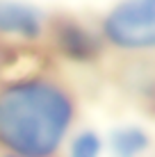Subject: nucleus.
<instances>
[{
  "label": "nucleus",
  "instance_id": "f257e3e1",
  "mask_svg": "<svg viewBox=\"0 0 155 157\" xmlns=\"http://www.w3.org/2000/svg\"><path fill=\"white\" fill-rule=\"evenodd\" d=\"M76 100L66 84L46 73L0 82V148L16 157H52L66 141Z\"/></svg>",
  "mask_w": 155,
  "mask_h": 157
},
{
  "label": "nucleus",
  "instance_id": "f03ea898",
  "mask_svg": "<svg viewBox=\"0 0 155 157\" xmlns=\"http://www.w3.org/2000/svg\"><path fill=\"white\" fill-rule=\"evenodd\" d=\"M100 39L121 52L155 50V0H119L100 21Z\"/></svg>",
  "mask_w": 155,
  "mask_h": 157
},
{
  "label": "nucleus",
  "instance_id": "7ed1b4c3",
  "mask_svg": "<svg viewBox=\"0 0 155 157\" xmlns=\"http://www.w3.org/2000/svg\"><path fill=\"white\" fill-rule=\"evenodd\" d=\"M50 16L30 0H0V43H34L48 36Z\"/></svg>",
  "mask_w": 155,
  "mask_h": 157
},
{
  "label": "nucleus",
  "instance_id": "20e7f679",
  "mask_svg": "<svg viewBox=\"0 0 155 157\" xmlns=\"http://www.w3.org/2000/svg\"><path fill=\"white\" fill-rule=\"evenodd\" d=\"M48 34H52V43L60 48L64 55L76 57V59H89L96 55L100 43L94 39V34L78 21H50Z\"/></svg>",
  "mask_w": 155,
  "mask_h": 157
},
{
  "label": "nucleus",
  "instance_id": "39448f33",
  "mask_svg": "<svg viewBox=\"0 0 155 157\" xmlns=\"http://www.w3.org/2000/svg\"><path fill=\"white\" fill-rule=\"evenodd\" d=\"M110 148L116 157H139L148 148V134L137 125L116 128L110 134Z\"/></svg>",
  "mask_w": 155,
  "mask_h": 157
},
{
  "label": "nucleus",
  "instance_id": "423d86ee",
  "mask_svg": "<svg viewBox=\"0 0 155 157\" xmlns=\"http://www.w3.org/2000/svg\"><path fill=\"white\" fill-rule=\"evenodd\" d=\"M103 139L94 130H82L68 141V157H100Z\"/></svg>",
  "mask_w": 155,
  "mask_h": 157
},
{
  "label": "nucleus",
  "instance_id": "0eeeda50",
  "mask_svg": "<svg viewBox=\"0 0 155 157\" xmlns=\"http://www.w3.org/2000/svg\"><path fill=\"white\" fill-rule=\"evenodd\" d=\"M5 64H7V50H5V43H0V82H2V71Z\"/></svg>",
  "mask_w": 155,
  "mask_h": 157
},
{
  "label": "nucleus",
  "instance_id": "6e6552de",
  "mask_svg": "<svg viewBox=\"0 0 155 157\" xmlns=\"http://www.w3.org/2000/svg\"><path fill=\"white\" fill-rule=\"evenodd\" d=\"M5 157H16V155H5Z\"/></svg>",
  "mask_w": 155,
  "mask_h": 157
}]
</instances>
